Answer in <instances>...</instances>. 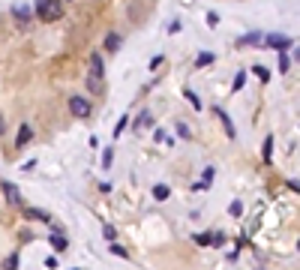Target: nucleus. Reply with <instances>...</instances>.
<instances>
[{"label": "nucleus", "mask_w": 300, "mask_h": 270, "mask_svg": "<svg viewBox=\"0 0 300 270\" xmlns=\"http://www.w3.org/2000/svg\"><path fill=\"white\" fill-rule=\"evenodd\" d=\"M36 18L45 21V24L60 21V18H63V3H60V0H36Z\"/></svg>", "instance_id": "f257e3e1"}, {"label": "nucleus", "mask_w": 300, "mask_h": 270, "mask_svg": "<svg viewBox=\"0 0 300 270\" xmlns=\"http://www.w3.org/2000/svg\"><path fill=\"white\" fill-rule=\"evenodd\" d=\"M69 111H72L75 117H90V99H87V96H72V99H69Z\"/></svg>", "instance_id": "f03ea898"}, {"label": "nucleus", "mask_w": 300, "mask_h": 270, "mask_svg": "<svg viewBox=\"0 0 300 270\" xmlns=\"http://www.w3.org/2000/svg\"><path fill=\"white\" fill-rule=\"evenodd\" d=\"M3 195H6V201H9L12 207L21 204V192H18V186H15V183H9V180H3Z\"/></svg>", "instance_id": "7ed1b4c3"}, {"label": "nucleus", "mask_w": 300, "mask_h": 270, "mask_svg": "<svg viewBox=\"0 0 300 270\" xmlns=\"http://www.w3.org/2000/svg\"><path fill=\"white\" fill-rule=\"evenodd\" d=\"M261 45H270V48H288L291 39H288V36H282V33H273V36H264Z\"/></svg>", "instance_id": "20e7f679"}, {"label": "nucleus", "mask_w": 300, "mask_h": 270, "mask_svg": "<svg viewBox=\"0 0 300 270\" xmlns=\"http://www.w3.org/2000/svg\"><path fill=\"white\" fill-rule=\"evenodd\" d=\"M213 111H216V117H219V120H222V126H225V135H228V138H234V135H237V129H234V123H231V117H228V114L222 111L219 105H213Z\"/></svg>", "instance_id": "39448f33"}, {"label": "nucleus", "mask_w": 300, "mask_h": 270, "mask_svg": "<svg viewBox=\"0 0 300 270\" xmlns=\"http://www.w3.org/2000/svg\"><path fill=\"white\" fill-rule=\"evenodd\" d=\"M102 72H105V66H102V54H99V51H93V54H90V75L102 78Z\"/></svg>", "instance_id": "423d86ee"}, {"label": "nucleus", "mask_w": 300, "mask_h": 270, "mask_svg": "<svg viewBox=\"0 0 300 270\" xmlns=\"http://www.w3.org/2000/svg\"><path fill=\"white\" fill-rule=\"evenodd\" d=\"M30 138H33V129H30V126H27V123H24V126H21V129H18V138H15V147H18V150H21V147H24V144H27Z\"/></svg>", "instance_id": "0eeeda50"}, {"label": "nucleus", "mask_w": 300, "mask_h": 270, "mask_svg": "<svg viewBox=\"0 0 300 270\" xmlns=\"http://www.w3.org/2000/svg\"><path fill=\"white\" fill-rule=\"evenodd\" d=\"M261 159H264V162H270V159H273V135L264 138V144H261Z\"/></svg>", "instance_id": "6e6552de"}, {"label": "nucleus", "mask_w": 300, "mask_h": 270, "mask_svg": "<svg viewBox=\"0 0 300 270\" xmlns=\"http://www.w3.org/2000/svg\"><path fill=\"white\" fill-rule=\"evenodd\" d=\"M24 216H27V219H39V222H51V216L45 210H36V207H27Z\"/></svg>", "instance_id": "1a4fd4ad"}, {"label": "nucleus", "mask_w": 300, "mask_h": 270, "mask_svg": "<svg viewBox=\"0 0 300 270\" xmlns=\"http://www.w3.org/2000/svg\"><path fill=\"white\" fill-rule=\"evenodd\" d=\"M12 15H15V21H21V24L30 21V9L27 6H12Z\"/></svg>", "instance_id": "9d476101"}, {"label": "nucleus", "mask_w": 300, "mask_h": 270, "mask_svg": "<svg viewBox=\"0 0 300 270\" xmlns=\"http://www.w3.org/2000/svg\"><path fill=\"white\" fill-rule=\"evenodd\" d=\"M264 39V33H249V36H243V39H237V45L243 48V45H258Z\"/></svg>", "instance_id": "9b49d317"}, {"label": "nucleus", "mask_w": 300, "mask_h": 270, "mask_svg": "<svg viewBox=\"0 0 300 270\" xmlns=\"http://www.w3.org/2000/svg\"><path fill=\"white\" fill-rule=\"evenodd\" d=\"M120 42H123V39H120L117 33H108V36H105V51H117Z\"/></svg>", "instance_id": "f8f14e48"}, {"label": "nucleus", "mask_w": 300, "mask_h": 270, "mask_svg": "<svg viewBox=\"0 0 300 270\" xmlns=\"http://www.w3.org/2000/svg\"><path fill=\"white\" fill-rule=\"evenodd\" d=\"M213 60H216V54H213V51H201V54H198V60H195V66H210Z\"/></svg>", "instance_id": "ddd939ff"}, {"label": "nucleus", "mask_w": 300, "mask_h": 270, "mask_svg": "<svg viewBox=\"0 0 300 270\" xmlns=\"http://www.w3.org/2000/svg\"><path fill=\"white\" fill-rule=\"evenodd\" d=\"M168 195H171V189H168L165 183H159V186H153V198H156V201H165Z\"/></svg>", "instance_id": "4468645a"}, {"label": "nucleus", "mask_w": 300, "mask_h": 270, "mask_svg": "<svg viewBox=\"0 0 300 270\" xmlns=\"http://www.w3.org/2000/svg\"><path fill=\"white\" fill-rule=\"evenodd\" d=\"M288 69H291V57H288V51H282L279 54V72H282V75H288Z\"/></svg>", "instance_id": "2eb2a0df"}, {"label": "nucleus", "mask_w": 300, "mask_h": 270, "mask_svg": "<svg viewBox=\"0 0 300 270\" xmlns=\"http://www.w3.org/2000/svg\"><path fill=\"white\" fill-rule=\"evenodd\" d=\"M48 243H51V246H54L57 252H63V249H66V240L60 237V234H51V237H48Z\"/></svg>", "instance_id": "dca6fc26"}, {"label": "nucleus", "mask_w": 300, "mask_h": 270, "mask_svg": "<svg viewBox=\"0 0 300 270\" xmlns=\"http://www.w3.org/2000/svg\"><path fill=\"white\" fill-rule=\"evenodd\" d=\"M243 84H246V72L240 69V72H237V75H234V84H231V90H234V93H237V90H240Z\"/></svg>", "instance_id": "f3484780"}, {"label": "nucleus", "mask_w": 300, "mask_h": 270, "mask_svg": "<svg viewBox=\"0 0 300 270\" xmlns=\"http://www.w3.org/2000/svg\"><path fill=\"white\" fill-rule=\"evenodd\" d=\"M3 270H18V252H12V255L6 258V264H3Z\"/></svg>", "instance_id": "a211bd4d"}, {"label": "nucleus", "mask_w": 300, "mask_h": 270, "mask_svg": "<svg viewBox=\"0 0 300 270\" xmlns=\"http://www.w3.org/2000/svg\"><path fill=\"white\" fill-rule=\"evenodd\" d=\"M252 72H255V75H258L261 81H270V72H267V69H264L261 63H258V66H252Z\"/></svg>", "instance_id": "6ab92c4d"}, {"label": "nucleus", "mask_w": 300, "mask_h": 270, "mask_svg": "<svg viewBox=\"0 0 300 270\" xmlns=\"http://www.w3.org/2000/svg\"><path fill=\"white\" fill-rule=\"evenodd\" d=\"M108 249H111V255H117V258H126V255H129V252H126V249H123L120 243H111Z\"/></svg>", "instance_id": "aec40b11"}, {"label": "nucleus", "mask_w": 300, "mask_h": 270, "mask_svg": "<svg viewBox=\"0 0 300 270\" xmlns=\"http://www.w3.org/2000/svg\"><path fill=\"white\" fill-rule=\"evenodd\" d=\"M150 123H153V117H150L147 111H144V114H141V117L135 120V126H138V129H144V126H150Z\"/></svg>", "instance_id": "412c9836"}, {"label": "nucleus", "mask_w": 300, "mask_h": 270, "mask_svg": "<svg viewBox=\"0 0 300 270\" xmlns=\"http://www.w3.org/2000/svg\"><path fill=\"white\" fill-rule=\"evenodd\" d=\"M210 180H213V168H204V177H201V183H198L195 189H204V186L210 183Z\"/></svg>", "instance_id": "4be33fe9"}, {"label": "nucleus", "mask_w": 300, "mask_h": 270, "mask_svg": "<svg viewBox=\"0 0 300 270\" xmlns=\"http://www.w3.org/2000/svg\"><path fill=\"white\" fill-rule=\"evenodd\" d=\"M210 237H213V234H195V243L198 246H210Z\"/></svg>", "instance_id": "5701e85b"}, {"label": "nucleus", "mask_w": 300, "mask_h": 270, "mask_svg": "<svg viewBox=\"0 0 300 270\" xmlns=\"http://www.w3.org/2000/svg\"><path fill=\"white\" fill-rule=\"evenodd\" d=\"M126 123H129V120H126V117H120V120H117V126H114V135H120V132H123V129H126Z\"/></svg>", "instance_id": "b1692460"}, {"label": "nucleus", "mask_w": 300, "mask_h": 270, "mask_svg": "<svg viewBox=\"0 0 300 270\" xmlns=\"http://www.w3.org/2000/svg\"><path fill=\"white\" fill-rule=\"evenodd\" d=\"M228 213H231V216H240V213H243V204H240V201H234L231 207H228Z\"/></svg>", "instance_id": "393cba45"}, {"label": "nucleus", "mask_w": 300, "mask_h": 270, "mask_svg": "<svg viewBox=\"0 0 300 270\" xmlns=\"http://www.w3.org/2000/svg\"><path fill=\"white\" fill-rule=\"evenodd\" d=\"M186 99L192 102V108H201V102H198V96H195V93H192V90H186Z\"/></svg>", "instance_id": "a878e982"}, {"label": "nucleus", "mask_w": 300, "mask_h": 270, "mask_svg": "<svg viewBox=\"0 0 300 270\" xmlns=\"http://www.w3.org/2000/svg\"><path fill=\"white\" fill-rule=\"evenodd\" d=\"M177 135H180V138H189V126H186V123H177Z\"/></svg>", "instance_id": "bb28decb"}, {"label": "nucleus", "mask_w": 300, "mask_h": 270, "mask_svg": "<svg viewBox=\"0 0 300 270\" xmlns=\"http://www.w3.org/2000/svg\"><path fill=\"white\" fill-rule=\"evenodd\" d=\"M207 24L216 27V24H219V15H216V12H207Z\"/></svg>", "instance_id": "cd10ccee"}, {"label": "nucleus", "mask_w": 300, "mask_h": 270, "mask_svg": "<svg viewBox=\"0 0 300 270\" xmlns=\"http://www.w3.org/2000/svg\"><path fill=\"white\" fill-rule=\"evenodd\" d=\"M111 153H114V150H105V156H102V165H105V168H108V165H111V159H114Z\"/></svg>", "instance_id": "c85d7f7f"}, {"label": "nucleus", "mask_w": 300, "mask_h": 270, "mask_svg": "<svg viewBox=\"0 0 300 270\" xmlns=\"http://www.w3.org/2000/svg\"><path fill=\"white\" fill-rule=\"evenodd\" d=\"M102 234H105V237H108V240H114V234H117V231H114L111 225H105V228H102Z\"/></svg>", "instance_id": "c756f323"}, {"label": "nucleus", "mask_w": 300, "mask_h": 270, "mask_svg": "<svg viewBox=\"0 0 300 270\" xmlns=\"http://www.w3.org/2000/svg\"><path fill=\"white\" fill-rule=\"evenodd\" d=\"M162 60H165V57H162V54H156V57L150 60V69H156V66H162Z\"/></svg>", "instance_id": "7c9ffc66"}, {"label": "nucleus", "mask_w": 300, "mask_h": 270, "mask_svg": "<svg viewBox=\"0 0 300 270\" xmlns=\"http://www.w3.org/2000/svg\"><path fill=\"white\" fill-rule=\"evenodd\" d=\"M45 267H48V270H54V267H57V258H54V255H48V258H45Z\"/></svg>", "instance_id": "2f4dec72"}, {"label": "nucleus", "mask_w": 300, "mask_h": 270, "mask_svg": "<svg viewBox=\"0 0 300 270\" xmlns=\"http://www.w3.org/2000/svg\"><path fill=\"white\" fill-rule=\"evenodd\" d=\"M3 132H6V129H3V117H0V135H3Z\"/></svg>", "instance_id": "473e14b6"}]
</instances>
